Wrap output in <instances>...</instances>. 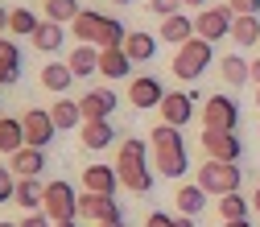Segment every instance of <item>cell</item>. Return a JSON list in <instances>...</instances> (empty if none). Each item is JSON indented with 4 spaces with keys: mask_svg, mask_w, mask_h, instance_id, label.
Instances as JSON below:
<instances>
[{
    "mask_svg": "<svg viewBox=\"0 0 260 227\" xmlns=\"http://www.w3.org/2000/svg\"><path fill=\"white\" fill-rule=\"evenodd\" d=\"M21 227H54V219H50L46 211H29V215L21 219Z\"/></svg>",
    "mask_w": 260,
    "mask_h": 227,
    "instance_id": "38",
    "label": "cell"
},
{
    "mask_svg": "<svg viewBox=\"0 0 260 227\" xmlns=\"http://www.w3.org/2000/svg\"><path fill=\"white\" fill-rule=\"evenodd\" d=\"M120 186H124V190H133V194H149V190H153V174H149V166L120 174Z\"/></svg>",
    "mask_w": 260,
    "mask_h": 227,
    "instance_id": "32",
    "label": "cell"
},
{
    "mask_svg": "<svg viewBox=\"0 0 260 227\" xmlns=\"http://www.w3.org/2000/svg\"><path fill=\"white\" fill-rule=\"evenodd\" d=\"M174 227H194V223H190V215H182V219H174Z\"/></svg>",
    "mask_w": 260,
    "mask_h": 227,
    "instance_id": "44",
    "label": "cell"
},
{
    "mask_svg": "<svg viewBox=\"0 0 260 227\" xmlns=\"http://www.w3.org/2000/svg\"><path fill=\"white\" fill-rule=\"evenodd\" d=\"M67 67L75 71V79L95 75V71H100V46H83V42H79V50L67 58Z\"/></svg>",
    "mask_w": 260,
    "mask_h": 227,
    "instance_id": "23",
    "label": "cell"
},
{
    "mask_svg": "<svg viewBox=\"0 0 260 227\" xmlns=\"http://www.w3.org/2000/svg\"><path fill=\"white\" fill-rule=\"evenodd\" d=\"M79 215L91 219V223H100V227H108V223L120 219V207H116L112 194H83L79 199Z\"/></svg>",
    "mask_w": 260,
    "mask_h": 227,
    "instance_id": "10",
    "label": "cell"
},
{
    "mask_svg": "<svg viewBox=\"0 0 260 227\" xmlns=\"http://www.w3.org/2000/svg\"><path fill=\"white\" fill-rule=\"evenodd\" d=\"M38 25H42V21L29 13V9H13V13H9V34H29V38H34Z\"/></svg>",
    "mask_w": 260,
    "mask_h": 227,
    "instance_id": "33",
    "label": "cell"
},
{
    "mask_svg": "<svg viewBox=\"0 0 260 227\" xmlns=\"http://www.w3.org/2000/svg\"><path fill=\"white\" fill-rule=\"evenodd\" d=\"M161 38H166L170 46H186L190 38H199V34H194V21H190V17L174 13V17H166V21H161Z\"/></svg>",
    "mask_w": 260,
    "mask_h": 227,
    "instance_id": "19",
    "label": "cell"
},
{
    "mask_svg": "<svg viewBox=\"0 0 260 227\" xmlns=\"http://www.w3.org/2000/svg\"><path fill=\"white\" fill-rule=\"evenodd\" d=\"M116 5H133V0H116Z\"/></svg>",
    "mask_w": 260,
    "mask_h": 227,
    "instance_id": "51",
    "label": "cell"
},
{
    "mask_svg": "<svg viewBox=\"0 0 260 227\" xmlns=\"http://www.w3.org/2000/svg\"><path fill=\"white\" fill-rule=\"evenodd\" d=\"M128 71H133V58H128L124 46H108V50H100V75H104V79H124Z\"/></svg>",
    "mask_w": 260,
    "mask_h": 227,
    "instance_id": "15",
    "label": "cell"
},
{
    "mask_svg": "<svg viewBox=\"0 0 260 227\" xmlns=\"http://www.w3.org/2000/svg\"><path fill=\"white\" fill-rule=\"evenodd\" d=\"M83 120H108L112 112H116V95L108 91V87H95V91H87L83 95Z\"/></svg>",
    "mask_w": 260,
    "mask_h": 227,
    "instance_id": "13",
    "label": "cell"
},
{
    "mask_svg": "<svg viewBox=\"0 0 260 227\" xmlns=\"http://www.w3.org/2000/svg\"><path fill=\"white\" fill-rule=\"evenodd\" d=\"M54 223H67V219H79V194L71 182H50L46 186V207H42Z\"/></svg>",
    "mask_w": 260,
    "mask_h": 227,
    "instance_id": "5",
    "label": "cell"
},
{
    "mask_svg": "<svg viewBox=\"0 0 260 227\" xmlns=\"http://www.w3.org/2000/svg\"><path fill=\"white\" fill-rule=\"evenodd\" d=\"M219 75L232 83V87H244L252 79V62H244L240 54H227V58H219Z\"/></svg>",
    "mask_w": 260,
    "mask_h": 227,
    "instance_id": "24",
    "label": "cell"
},
{
    "mask_svg": "<svg viewBox=\"0 0 260 227\" xmlns=\"http://www.w3.org/2000/svg\"><path fill=\"white\" fill-rule=\"evenodd\" d=\"M203 124L215 128V133H236L240 124V108L232 95H211V100L203 104Z\"/></svg>",
    "mask_w": 260,
    "mask_h": 227,
    "instance_id": "7",
    "label": "cell"
},
{
    "mask_svg": "<svg viewBox=\"0 0 260 227\" xmlns=\"http://www.w3.org/2000/svg\"><path fill=\"white\" fill-rule=\"evenodd\" d=\"M75 79V71L67 67V62H50V67H42V87L46 91H67Z\"/></svg>",
    "mask_w": 260,
    "mask_h": 227,
    "instance_id": "28",
    "label": "cell"
},
{
    "mask_svg": "<svg viewBox=\"0 0 260 227\" xmlns=\"http://www.w3.org/2000/svg\"><path fill=\"white\" fill-rule=\"evenodd\" d=\"M141 166H149V145L133 137V141H124V145H120V153H116V174L141 170Z\"/></svg>",
    "mask_w": 260,
    "mask_h": 227,
    "instance_id": "17",
    "label": "cell"
},
{
    "mask_svg": "<svg viewBox=\"0 0 260 227\" xmlns=\"http://www.w3.org/2000/svg\"><path fill=\"white\" fill-rule=\"evenodd\" d=\"M124 50H128V58H133V62H153L157 38H149V34H128V38H124Z\"/></svg>",
    "mask_w": 260,
    "mask_h": 227,
    "instance_id": "27",
    "label": "cell"
},
{
    "mask_svg": "<svg viewBox=\"0 0 260 227\" xmlns=\"http://www.w3.org/2000/svg\"><path fill=\"white\" fill-rule=\"evenodd\" d=\"M83 149H108L112 141H116V128H112V120H83Z\"/></svg>",
    "mask_w": 260,
    "mask_h": 227,
    "instance_id": "16",
    "label": "cell"
},
{
    "mask_svg": "<svg viewBox=\"0 0 260 227\" xmlns=\"http://www.w3.org/2000/svg\"><path fill=\"white\" fill-rule=\"evenodd\" d=\"M161 100H166V87L153 75H141V79L128 83V104L133 108H161Z\"/></svg>",
    "mask_w": 260,
    "mask_h": 227,
    "instance_id": "11",
    "label": "cell"
},
{
    "mask_svg": "<svg viewBox=\"0 0 260 227\" xmlns=\"http://www.w3.org/2000/svg\"><path fill=\"white\" fill-rule=\"evenodd\" d=\"M252 83H256V87H260V58H256V62H252Z\"/></svg>",
    "mask_w": 260,
    "mask_h": 227,
    "instance_id": "42",
    "label": "cell"
},
{
    "mask_svg": "<svg viewBox=\"0 0 260 227\" xmlns=\"http://www.w3.org/2000/svg\"><path fill=\"white\" fill-rule=\"evenodd\" d=\"M54 227H79V223H75V219H67V223H54Z\"/></svg>",
    "mask_w": 260,
    "mask_h": 227,
    "instance_id": "47",
    "label": "cell"
},
{
    "mask_svg": "<svg viewBox=\"0 0 260 227\" xmlns=\"http://www.w3.org/2000/svg\"><path fill=\"white\" fill-rule=\"evenodd\" d=\"M0 227H21V223H0Z\"/></svg>",
    "mask_w": 260,
    "mask_h": 227,
    "instance_id": "50",
    "label": "cell"
},
{
    "mask_svg": "<svg viewBox=\"0 0 260 227\" xmlns=\"http://www.w3.org/2000/svg\"><path fill=\"white\" fill-rule=\"evenodd\" d=\"M62 42H67V29H62V25H54V21H42V25H38L34 46H38L42 54H54V50H62Z\"/></svg>",
    "mask_w": 260,
    "mask_h": 227,
    "instance_id": "26",
    "label": "cell"
},
{
    "mask_svg": "<svg viewBox=\"0 0 260 227\" xmlns=\"http://www.w3.org/2000/svg\"><path fill=\"white\" fill-rule=\"evenodd\" d=\"M174 203H178L182 215H199V211L207 207V190H203L199 182H182L178 194H174Z\"/></svg>",
    "mask_w": 260,
    "mask_h": 227,
    "instance_id": "20",
    "label": "cell"
},
{
    "mask_svg": "<svg viewBox=\"0 0 260 227\" xmlns=\"http://www.w3.org/2000/svg\"><path fill=\"white\" fill-rule=\"evenodd\" d=\"M211 58H215V50H211V42H203V38H190L186 46H178V54H174V62H170V71L182 79V83H194L207 67H211Z\"/></svg>",
    "mask_w": 260,
    "mask_h": 227,
    "instance_id": "3",
    "label": "cell"
},
{
    "mask_svg": "<svg viewBox=\"0 0 260 227\" xmlns=\"http://www.w3.org/2000/svg\"><path fill=\"white\" fill-rule=\"evenodd\" d=\"M71 34H75L83 46L108 50V46H120V42L128 38V29H124L116 17H104V13H95V9H83V13L71 21Z\"/></svg>",
    "mask_w": 260,
    "mask_h": 227,
    "instance_id": "2",
    "label": "cell"
},
{
    "mask_svg": "<svg viewBox=\"0 0 260 227\" xmlns=\"http://www.w3.org/2000/svg\"><path fill=\"white\" fill-rule=\"evenodd\" d=\"M0 67H21V50L9 38H0Z\"/></svg>",
    "mask_w": 260,
    "mask_h": 227,
    "instance_id": "35",
    "label": "cell"
},
{
    "mask_svg": "<svg viewBox=\"0 0 260 227\" xmlns=\"http://www.w3.org/2000/svg\"><path fill=\"white\" fill-rule=\"evenodd\" d=\"M145 227H174V219H170L166 211H153V215L145 219Z\"/></svg>",
    "mask_w": 260,
    "mask_h": 227,
    "instance_id": "39",
    "label": "cell"
},
{
    "mask_svg": "<svg viewBox=\"0 0 260 227\" xmlns=\"http://www.w3.org/2000/svg\"><path fill=\"white\" fill-rule=\"evenodd\" d=\"M17 79H21V67H0V87H9Z\"/></svg>",
    "mask_w": 260,
    "mask_h": 227,
    "instance_id": "40",
    "label": "cell"
},
{
    "mask_svg": "<svg viewBox=\"0 0 260 227\" xmlns=\"http://www.w3.org/2000/svg\"><path fill=\"white\" fill-rule=\"evenodd\" d=\"M182 5H186V9H199V13H203V9H207V0H182Z\"/></svg>",
    "mask_w": 260,
    "mask_h": 227,
    "instance_id": "41",
    "label": "cell"
},
{
    "mask_svg": "<svg viewBox=\"0 0 260 227\" xmlns=\"http://www.w3.org/2000/svg\"><path fill=\"white\" fill-rule=\"evenodd\" d=\"M252 207H256V211H260V186H256V194H252Z\"/></svg>",
    "mask_w": 260,
    "mask_h": 227,
    "instance_id": "46",
    "label": "cell"
},
{
    "mask_svg": "<svg viewBox=\"0 0 260 227\" xmlns=\"http://www.w3.org/2000/svg\"><path fill=\"white\" fill-rule=\"evenodd\" d=\"M219 215H223V223L248 219V199H240V190L236 194H219Z\"/></svg>",
    "mask_w": 260,
    "mask_h": 227,
    "instance_id": "31",
    "label": "cell"
},
{
    "mask_svg": "<svg viewBox=\"0 0 260 227\" xmlns=\"http://www.w3.org/2000/svg\"><path fill=\"white\" fill-rule=\"evenodd\" d=\"M13 203L25 207V211L46 207V186H42L38 178H17V199H13Z\"/></svg>",
    "mask_w": 260,
    "mask_h": 227,
    "instance_id": "21",
    "label": "cell"
},
{
    "mask_svg": "<svg viewBox=\"0 0 260 227\" xmlns=\"http://www.w3.org/2000/svg\"><path fill=\"white\" fill-rule=\"evenodd\" d=\"M17 149H25V124L13 120V116H5V120H0V153L13 157Z\"/></svg>",
    "mask_w": 260,
    "mask_h": 227,
    "instance_id": "25",
    "label": "cell"
},
{
    "mask_svg": "<svg viewBox=\"0 0 260 227\" xmlns=\"http://www.w3.org/2000/svg\"><path fill=\"white\" fill-rule=\"evenodd\" d=\"M203 153H207V161H232V166H236L244 145H240L236 133H215V128H207V133H203Z\"/></svg>",
    "mask_w": 260,
    "mask_h": 227,
    "instance_id": "8",
    "label": "cell"
},
{
    "mask_svg": "<svg viewBox=\"0 0 260 227\" xmlns=\"http://www.w3.org/2000/svg\"><path fill=\"white\" fill-rule=\"evenodd\" d=\"M223 227H252L248 219H236V223H223Z\"/></svg>",
    "mask_w": 260,
    "mask_h": 227,
    "instance_id": "45",
    "label": "cell"
},
{
    "mask_svg": "<svg viewBox=\"0 0 260 227\" xmlns=\"http://www.w3.org/2000/svg\"><path fill=\"white\" fill-rule=\"evenodd\" d=\"M232 21L236 13L227 9V5H215V9H203L199 17H194V34H199L203 42H219V38H232Z\"/></svg>",
    "mask_w": 260,
    "mask_h": 227,
    "instance_id": "6",
    "label": "cell"
},
{
    "mask_svg": "<svg viewBox=\"0 0 260 227\" xmlns=\"http://www.w3.org/2000/svg\"><path fill=\"white\" fill-rule=\"evenodd\" d=\"M149 13H157L161 21H166V17L182 13V0H149Z\"/></svg>",
    "mask_w": 260,
    "mask_h": 227,
    "instance_id": "36",
    "label": "cell"
},
{
    "mask_svg": "<svg viewBox=\"0 0 260 227\" xmlns=\"http://www.w3.org/2000/svg\"><path fill=\"white\" fill-rule=\"evenodd\" d=\"M42 166H46V157H42V149H34V145L17 149V153H13V161H9V170H13L17 178H38V174H42Z\"/></svg>",
    "mask_w": 260,
    "mask_h": 227,
    "instance_id": "18",
    "label": "cell"
},
{
    "mask_svg": "<svg viewBox=\"0 0 260 227\" xmlns=\"http://www.w3.org/2000/svg\"><path fill=\"white\" fill-rule=\"evenodd\" d=\"M232 38H236V46H256L260 42V17H236L232 21Z\"/></svg>",
    "mask_w": 260,
    "mask_h": 227,
    "instance_id": "29",
    "label": "cell"
},
{
    "mask_svg": "<svg viewBox=\"0 0 260 227\" xmlns=\"http://www.w3.org/2000/svg\"><path fill=\"white\" fill-rule=\"evenodd\" d=\"M83 9H79V0H46V21H54V25H67V21H75Z\"/></svg>",
    "mask_w": 260,
    "mask_h": 227,
    "instance_id": "30",
    "label": "cell"
},
{
    "mask_svg": "<svg viewBox=\"0 0 260 227\" xmlns=\"http://www.w3.org/2000/svg\"><path fill=\"white\" fill-rule=\"evenodd\" d=\"M83 186H87V194H116L120 174H116V166H87L83 170Z\"/></svg>",
    "mask_w": 260,
    "mask_h": 227,
    "instance_id": "14",
    "label": "cell"
},
{
    "mask_svg": "<svg viewBox=\"0 0 260 227\" xmlns=\"http://www.w3.org/2000/svg\"><path fill=\"white\" fill-rule=\"evenodd\" d=\"M50 120H54L58 133H67V128H79V124H83V108H79L75 100H54Z\"/></svg>",
    "mask_w": 260,
    "mask_h": 227,
    "instance_id": "22",
    "label": "cell"
},
{
    "mask_svg": "<svg viewBox=\"0 0 260 227\" xmlns=\"http://www.w3.org/2000/svg\"><path fill=\"white\" fill-rule=\"evenodd\" d=\"M161 124H174V128H186L190 116H194V104H190V95L186 91H170L166 100H161Z\"/></svg>",
    "mask_w": 260,
    "mask_h": 227,
    "instance_id": "12",
    "label": "cell"
},
{
    "mask_svg": "<svg viewBox=\"0 0 260 227\" xmlns=\"http://www.w3.org/2000/svg\"><path fill=\"white\" fill-rule=\"evenodd\" d=\"M108 227H124V219H116V223H108Z\"/></svg>",
    "mask_w": 260,
    "mask_h": 227,
    "instance_id": "48",
    "label": "cell"
},
{
    "mask_svg": "<svg viewBox=\"0 0 260 227\" xmlns=\"http://www.w3.org/2000/svg\"><path fill=\"white\" fill-rule=\"evenodd\" d=\"M21 124H25V145H34V149H46V145L54 141V133H58L46 108H29V112L21 116Z\"/></svg>",
    "mask_w": 260,
    "mask_h": 227,
    "instance_id": "9",
    "label": "cell"
},
{
    "mask_svg": "<svg viewBox=\"0 0 260 227\" xmlns=\"http://www.w3.org/2000/svg\"><path fill=\"white\" fill-rule=\"evenodd\" d=\"M149 145H153V161L166 178H186L190 161H186V141L174 124H157L149 133Z\"/></svg>",
    "mask_w": 260,
    "mask_h": 227,
    "instance_id": "1",
    "label": "cell"
},
{
    "mask_svg": "<svg viewBox=\"0 0 260 227\" xmlns=\"http://www.w3.org/2000/svg\"><path fill=\"white\" fill-rule=\"evenodd\" d=\"M13 199H17V174L0 166V203H13Z\"/></svg>",
    "mask_w": 260,
    "mask_h": 227,
    "instance_id": "34",
    "label": "cell"
},
{
    "mask_svg": "<svg viewBox=\"0 0 260 227\" xmlns=\"http://www.w3.org/2000/svg\"><path fill=\"white\" fill-rule=\"evenodd\" d=\"M9 29V9H0V34Z\"/></svg>",
    "mask_w": 260,
    "mask_h": 227,
    "instance_id": "43",
    "label": "cell"
},
{
    "mask_svg": "<svg viewBox=\"0 0 260 227\" xmlns=\"http://www.w3.org/2000/svg\"><path fill=\"white\" fill-rule=\"evenodd\" d=\"M227 9L236 17H260V0H227Z\"/></svg>",
    "mask_w": 260,
    "mask_h": 227,
    "instance_id": "37",
    "label": "cell"
},
{
    "mask_svg": "<svg viewBox=\"0 0 260 227\" xmlns=\"http://www.w3.org/2000/svg\"><path fill=\"white\" fill-rule=\"evenodd\" d=\"M256 108H260V87H256Z\"/></svg>",
    "mask_w": 260,
    "mask_h": 227,
    "instance_id": "49",
    "label": "cell"
},
{
    "mask_svg": "<svg viewBox=\"0 0 260 227\" xmlns=\"http://www.w3.org/2000/svg\"><path fill=\"white\" fill-rule=\"evenodd\" d=\"M240 166H232V161H207V166L199 170V186L207 194H236L240 190Z\"/></svg>",
    "mask_w": 260,
    "mask_h": 227,
    "instance_id": "4",
    "label": "cell"
}]
</instances>
